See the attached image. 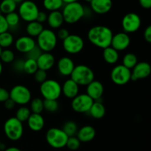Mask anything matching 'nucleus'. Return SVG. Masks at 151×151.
I'll return each mask as SVG.
<instances>
[{"mask_svg":"<svg viewBox=\"0 0 151 151\" xmlns=\"http://www.w3.org/2000/svg\"><path fill=\"white\" fill-rule=\"evenodd\" d=\"M113 32L109 27L96 25L88 31L87 37L91 44L99 48L104 49L111 46Z\"/></svg>","mask_w":151,"mask_h":151,"instance_id":"nucleus-1","label":"nucleus"},{"mask_svg":"<svg viewBox=\"0 0 151 151\" xmlns=\"http://www.w3.org/2000/svg\"><path fill=\"white\" fill-rule=\"evenodd\" d=\"M61 13L64 22L69 25H73L79 22L84 17L85 7L79 1L64 4L62 7Z\"/></svg>","mask_w":151,"mask_h":151,"instance_id":"nucleus-2","label":"nucleus"},{"mask_svg":"<svg viewBox=\"0 0 151 151\" xmlns=\"http://www.w3.org/2000/svg\"><path fill=\"white\" fill-rule=\"evenodd\" d=\"M36 45L42 52L52 51L58 44V38L56 33L50 28H45L36 37Z\"/></svg>","mask_w":151,"mask_h":151,"instance_id":"nucleus-3","label":"nucleus"},{"mask_svg":"<svg viewBox=\"0 0 151 151\" xmlns=\"http://www.w3.org/2000/svg\"><path fill=\"white\" fill-rule=\"evenodd\" d=\"M70 76L79 86H86L94 80V73L92 69L83 64L75 65Z\"/></svg>","mask_w":151,"mask_h":151,"instance_id":"nucleus-4","label":"nucleus"},{"mask_svg":"<svg viewBox=\"0 0 151 151\" xmlns=\"http://www.w3.org/2000/svg\"><path fill=\"white\" fill-rule=\"evenodd\" d=\"M4 132L6 137L10 141L19 140L24 133L23 123L16 117H10L4 124Z\"/></svg>","mask_w":151,"mask_h":151,"instance_id":"nucleus-5","label":"nucleus"},{"mask_svg":"<svg viewBox=\"0 0 151 151\" xmlns=\"http://www.w3.org/2000/svg\"><path fill=\"white\" fill-rule=\"evenodd\" d=\"M40 93L44 99L58 100L62 94L61 84L55 79H47L40 85Z\"/></svg>","mask_w":151,"mask_h":151,"instance_id":"nucleus-6","label":"nucleus"},{"mask_svg":"<svg viewBox=\"0 0 151 151\" xmlns=\"http://www.w3.org/2000/svg\"><path fill=\"white\" fill-rule=\"evenodd\" d=\"M68 136L63 130L58 127H52L47 131L46 141L50 147L55 149H60L66 147Z\"/></svg>","mask_w":151,"mask_h":151,"instance_id":"nucleus-7","label":"nucleus"},{"mask_svg":"<svg viewBox=\"0 0 151 151\" xmlns=\"http://www.w3.org/2000/svg\"><path fill=\"white\" fill-rule=\"evenodd\" d=\"M9 93L10 99H12L16 105L24 106L29 103L32 99V93L29 89L22 84L13 86Z\"/></svg>","mask_w":151,"mask_h":151,"instance_id":"nucleus-8","label":"nucleus"},{"mask_svg":"<svg viewBox=\"0 0 151 151\" xmlns=\"http://www.w3.org/2000/svg\"><path fill=\"white\" fill-rule=\"evenodd\" d=\"M39 12L38 5L31 0H24L19 4L18 13L21 19L26 22H30L36 20Z\"/></svg>","mask_w":151,"mask_h":151,"instance_id":"nucleus-9","label":"nucleus"},{"mask_svg":"<svg viewBox=\"0 0 151 151\" xmlns=\"http://www.w3.org/2000/svg\"><path fill=\"white\" fill-rule=\"evenodd\" d=\"M84 40L78 34H69L62 41L63 48L67 53L75 55L81 53L84 47Z\"/></svg>","mask_w":151,"mask_h":151,"instance_id":"nucleus-10","label":"nucleus"},{"mask_svg":"<svg viewBox=\"0 0 151 151\" xmlns=\"http://www.w3.org/2000/svg\"><path fill=\"white\" fill-rule=\"evenodd\" d=\"M131 70L122 65L114 67L111 72V79L116 85H125L131 81Z\"/></svg>","mask_w":151,"mask_h":151,"instance_id":"nucleus-11","label":"nucleus"},{"mask_svg":"<svg viewBox=\"0 0 151 151\" xmlns=\"http://www.w3.org/2000/svg\"><path fill=\"white\" fill-rule=\"evenodd\" d=\"M94 101L86 93H79L72 99L71 107L75 112L86 113L91 108Z\"/></svg>","mask_w":151,"mask_h":151,"instance_id":"nucleus-12","label":"nucleus"},{"mask_svg":"<svg viewBox=\"0 0 151 151\" xmlns=\"http://www.w3.org/2000/svg\"><path fill=\"white\" fill-rule=\"evenodd\" d=\"M141 25V18L136 13H127L122 19V27L124 32L127 33L137 32L140 28Z\"/></svg>","mask_w":151,"mask_h":151,"instance_id":"nucleus-13","label":"nucleus"},{"mask_svg":"<svg viewBox=\"0 0 151 151\" xmlns=\"http://www.w3.org/2000/svg\"><path fill=\"white\" fill-rule=\"evenodd\" d=\"M131 44V38L128 33L125 32H119L113 35L111 46L118 52L123 51L129 47Z\"/></svg>","mask_w":151,"mask_h":151,"instance_id":"nucleus-14","label":"nucleus"},{"mask_svg":"<svg viewBox=\"0 0 151 151\" xmlns=\"http://www.w3.org/2000/svg\"><path fill=\"white\" fill-rule=\"evenodd\" d=\"M151 67L148 62H138L131 70V78L132 81H137L139 79H144L150 75Z\"/></svg>","mask_w":151,"mask_h":151,"instance_id":"nucleus-15","label":"nucleus"},{"mask_svg":"<svg viewBox=\"0 0 151 151\" xmlns=\"http://www.w3.org/2000/svg\"><path fill=\"white\" fill-rule=\"evenodd\" d=\"M15 47L18 52L27 54L36 46V41L29 36H22L14 41Z\"/></svg>","mask_w":151,"mask_h":151,"instance_id":"nucleus-16","label":"nucleus"},{"mask_svg":"<svg viewBox=\"0 0 151 151\" xmlns=\"http://www.w3.org/2000/svg\"><path fill=\"white\" fill-rule=\"evenodd\" d=\"M104 93V86L98 80H93L86 85V94L94 101L101 99Z\"/></svg>","mask_w":151,"mask_h":151,"instance_id":"nucleus-17","label":"nucleus"},{"mask_svg":"<svg viewBox=\"0 0 151 151\" xmlns=\"http://www.w3.org/2000/svg\"><path fill=\"white\" fill-rule=\"evenodd\" d=\"M75 67V62L69 56H63L58 61V70L59 73L63 76H70Z\"/></svg>","mask_w":151,"mask_h":151,"instance_id":"nucleus-18","label":"nucleus"},{"mask_svg":"<svg viewBox=\"0 0 151 151\" xmlns=\"http://www.w3.org/2000/svg\"><path fill=\"white\" fill-rule=\"evenodd\" d=\"M38 69L48 71L54 67L55 58L50 52H42L36 60Z\"/></svg>","mask_w":151,"mask_h":151,"instance_id":"nucleus-19","label":"nucleus"},{"mask_svg":"<svg viewBox=\"0 0 151 151\" xmlns=\"http://www.w3.org/2000/svg\"><path fill=\"white\" fill-rule=\"evenodd\" d=\"M112 0H91V10L97 14L103 15L109 13L112 8Z\"/></svg>","mask_w":151,"mask_h":151,"instance_id":"nucleus-20","label":"nucleus"},{"mask_svg":"<svg viewBox=\"0 0 151 151\" xmlns=\"http://www.w3.org/2000/svg\"><path fill=\"white\" fill-rule=\"evenodd\" d=\"M80 86L74 81L72 78H68L63 82V85H61L62 93L65 97L67 99H72L77 95L79 94Z\"/></svg>","mask_w":151,"mask_h":151,"instance_id":"nucleus-21","label":"nucleus"},{"mask_svg":"<svg viewBox=\"0 0 151 151\" xmlns=\"http://www.w3.org/2000/svg\"><path fill=\"white\" fill-rule=\"evenodd\" d=\"M27 125L32 131H41L45 125V121L41 113H31L27 120Z\"/></svg>","mask_w":151,"mask_h":151,"instance_id":"nucleus-22","label":"nucleus"},{"mask_svg":"<svg viewBox=\"0 0 151 151\" xmlns=\"http://www.w3.org/2000/svg\"><path fill=\"white\" fill-rule=\"evenodd\" d=\"M77 137L81 142H89L95 138L96 130L91 125H85L78 129L77 132Z\"/></svg>","mask_w":151,"mask_h":151,"instance_id":"nucleus-23","label":"nucleus"},{"mask_svg":"<svg viewBox=\"0 0 151 151\" xmlns=\"http://www.w3.org/2000/svg\"><path fill=\"white\" fill-rule=\"evenodd\" d=\"M47 22L50 29L52 30L59 29V28H61L63 24L64 23L61 11L55 10V11L50 12V13L47 16Z\"/></svg>","mask_w":151,"mask_h":151,"instance_id":"nucleus-24","label":"nucleus"},{"mask_svg":"<svg viewBox=\"0 0 151 151\" xmlns=\"http://www.w3.org/2000/svg\"><path fill=\"white\" fill-rule=\"evenodd\" d=\"M88 113L92 118L95 119H100L105 116L106 110L102 102L100 100L94 101Z\"/></svg>","mask_w":151,"mask_h":151,"instance_id":"nucleus-25","label":"nucleus"},{"mask_svg":"<svg viewBox=\"0 0 151 151\" xmlns=\"http://www.w3.org/2000/svg\"><path fill=\"white\" fill-rule=\"evenodd\" d=\"M103 50V57L106 63L109 65H114L117 63L119 59V54L117 50L113 48L111 46H109Z\"/></svg>","mask_w":151,"mask_h":151,"instance_id":"nucleus-26","label":"nucleus"},{"mask_svg":"<svg viewBox=\"0 0 151 151\" xmlns=\"http://www.w3.org/2000/svg\"><path fill=\"white\" fill-rule=\"evenodd\" d=\"M44 29L43 24L39 23L36 20L28 22L26 26V32L27 33V36L32 37V38L38 36Z\"/></svg>","mask_w":151,"mask_h":151,"instance_id":"nucleus-27","label":"nucleus"},{"mask_svg":"<svg viewBox=\"0 0 151 151\" xmlns=\"http://www.w3.org/2000/svg\"><path fill=\"white\" fill-rule=\"evenodd\" d=\"M63 5V0H43V6L50 12L60 10Z\"/></svg>","mask_w":151,"mask_h":151,"instance_id":"nucleus-28","label":"nucleus"},{"mask_svg":"<svg viewBox=\"0 0 151 151\" xmlns=\"http://www.w3.org/2000/svg\"><path fill=\"white\" fill-rule=\"evenodd\" d=\"M14 36L9 31L0 33V46L2 49L9 48L14 43Z\"/></svg>","mask_w":151,"mask_h":151,"instance_id":"nucleus-29","label":"nucleus"},{"mask_svg":"<svg viewBox=\"0 0 151 151\" xmlns=\"http://www.w3.org/2000/svg\"><path fill=\"white\" fill-rule=\"evenodd\" d=\"M16 8L17 4L13 0H2L0 2V12L4 15L16 11Z\"/></svg>","mask_w":151,"mask_h":151,"instance_id":"nucleus-30","label":"nucleus"},{"mask_svg":"<svg viewBox=\"0 0 151 151\" xmlns=\"http://www.w3.org/2000/svg\"><path fill=\"white\" fill-rule=\"evenodd\" d=\"M138 63L137 56L133 53H128L122 58V65L130 70H132L134 67Z\"/></svg>","mask_w":151,"mask_h":151,"instance_id":"nucleus-31","label":"nucleus"},{"mask_svg":"<svg viewBox=\"0 0 151 151\" xmlns=\"http://www.w3.org/2000/svg\"><path fill=\"white\" fill-rule=\"evenodd\" d=\"M4 16H5L6 21H7V23L9 26V29L18 28L19 23H20L21 18L17 12H12L8 14H6Z\"/></svg>","mask_w":151,"mask_h":151,"instance_id":"nucleus-32","label":"nucleus"},{"mask_svg":"<svg viewBox=\"0 0 151 151\" xmlns=\"http://www.w3.org/2000/svg\"><path fill=\"white\" fill-rule=\"evenodd\" d=\"M62 130L67 135L68 137L74 136L77 134V132L78 130V124L74 121H67L63 125Z\"/></svg>","mask_w":151,"mask_h":151,"instance_id":"nucleus-33","label":"nucleus"},{"mask_svg":"<svg viewBox=\"0 0 151 151\" xmlns=\"http://www.w3.org/2000/svg\"><path fill=\"white\" fill-rule=\"evenodd\" d=\"M30 109L32 113H41L44 110V100L41 98H34L30 101Z\"/></svg>","mask_w":151,"mask_h":151,"instance_id":"nucleus-34","label":"nucleus"},{"mask_svg":"<svg viewBox=\"0 0 151 151\" xmlns=\"http://www.w3.org/2000/svg\"><path fill=\"white\" fill-rule=\"evenodd\" d=\"M38 69L36 60L32 59H27L24 62L23 71L29 75H33Z\"/></svg>","mask_w":151,"mask_h":151,"instance_id":"nucleus-35","label":"nucleus"},{"mask_svg":"<svg viewBox=\"0 0 151 151\" xmlns=\"http://www.w3.org/2000/svg\"><path fill=\"white\" fill-rule=\"evenodd\" d=\"M31 113L30 109L29 107L26 106H21L19 109L16 110V118L18 120H19L20 121H22V123L27 121V120L28 119V118L29 117Z\"/></svg>","mask_w":151,"mask_h":151,"instance_id":"nucleus-36","label":"nucleus"},{"mask_svg":"<svg viewBox=\"0 0 151 151\" xmlns=\"http://www.w3.org/2000/svg\"><path fill=\"white\" fill-rule=\"evenodd\" d=\"M16 59L14 52L9 48L3 49L0 55V61L3 63L10 64L13 63Z\"/></svg>","mask_w":151,"mask_h":151,"instance_id":"nucleus-37","label":"nucleus"},{"mask_svg":"<svg viewBox=\"0 0 151 151\" xmlns=\"http://www.w3.org/2000/svg\"><path fill=\"white\" fill-rule=\"evenodd\" d=\"M59 103L58 100L52 99H44V110L48 113H55L58 110Z\"/></svg>","mask_w":151,"mask_h":151,"instance_id":"nucleus-38","label":"nucleus"},{"mask_svg":"<svg viewBox=\"0 0 151 151\" xmlns=\"http://www.w3.org/2000/svg\"><path fill=\"white\" fill-rule=\"evenodd\" d=\"M81 141L78 139L77 136H70V137L68 138L66 147H67L71 150H77L81 147Z\"/></svg>","mask_w":151,"mask_h":151,"instance_id":"nucleus-39","label":"nucleus"},{"mask_svg":"<svg viewBox=\"0 0 151 151\" xmlns=\"http://www.w3.org/2000/svg\"><path fill=\"white\" fill-rule=\"evenodd\" d=\"M33 75L35 81L38 83H40V84H41V83L44 82V81H46L47 79V71L43 70L38 69Z\"/></svg>","mask_w":151,"mask_h":151,"instance_id":"nucleus-40","label":"nucleus"},{"mask_svg":"<svg viewBox=\"0 0 151 151\" xmlns=\"http://www.w3.org/2000/svg\"><path fill=\"white\" fill-rule=\"evenodd\" d=\"M41 53H42L41 50L36 45L33 49H32L29 53H27V56L28 59H34V60H37V59L39 57V56Z\"/></svg>","mask_w":151,"mask_h":151,"instance_id":"nucleus-41","label":"nucleus"},{"mask_svg":"<svg viewBox=\"0 0 151 151\" xmlns=\"http://www.w3.org/2000/svg\"><path fill=\"white\" fill-rule=\"evenodd\" d=\"M9 26L6 21L5 16L2 13H0V33L8 31Z\"/></svg>","mask_w":151,"mask_h":151,"instance_id":"nucleus-42","label":"nucleus"},{"mask_svg":"<svg viewBox=\"0 0 151 151\" xmlns=\"http://www.w3.org/2000/svg\"><path fill=\"white\" fill-rule=\"evenodd\" d=\"M24 61L22 60V59H17V60H14L13 62V70L16 71V72H24Z\"/></svg>","mask_w":151,"mask_h":151,"instance_id":"nucleus-43","label":"nucleus"},{"mask_svg":"<svg viewBox=\"0 0 151 151\" xmlns=\"http://www.w3.org/2000/svg\"><path fill=\"white\" fill-rule=\"evenodd\" d=\"M69 31L66 28H59L58 30V33L57 34H56V36H57V38L58 39H60V40H64L65 38H66V37L68 36L69 35Z\"/></svg>","mask_w":151,"mask_h":151,"instance_id":"nucleus-44","label":"nucleus"},{"mask_svg":"<svg viewBox=\"0 0 151 151\" xmlns=\"http://www.w3.org/2000/svg\"><path fill=\"white\" fill-rule=\"evenodd\" d=\"M10 98V93L4 87H0V102H4Z\"/></svg>","mask_w":151,"mask_h":151,"instance_id":"nucleus-45","label":"nucleus"},{"mask_svg":"<svg viewBox=\"0 0 151 151\" xmlns=\"http://www.w3.org/2000/svg\"><path fill=\"white\" fill-rule=\"evenodd\" d=\"M47 16H48V14L45 11H40L39 10V12L38 13V16H37L36 21L41 24L44 23V22H47Z\"/></svg>","mask_w":151,"mask_h":151,"instance_id":"nucleus-46","label":"nucleus"},{"mask_svg":"<svg viewBox=\"0 0 151 151\" xmlns=\"http://www.w3.org/2000/svg\"><path fill=\"white\" fill-rule=\"evenodd\" d=\"M144 38L147 42H151V26L149 25L145 28L144 31Z\"/></svg>","mask_w":151,"mask_h":151,"instance_id":"nucleus-47","label":"nucleus"},{"mask_svg":"<svg viewBox=\"0 0 151 151\" xmlns=\"http://www.w3.org/2000/svg\"><path fill=\"white\" fill-rule=\"evenodd\" d=\"M139 2L144 9H150L151 7V0H139Z\"/></svg>","mask_w":151,"mask_h":151,"instance_id":"nucleus-48","label":"nucleus"},{"mask_svg":"<svg viewBox=\"0 0 151 151\" xmlns=\"http://www.w3.org/2000/svg\"><path fill=\"white\" fill-rule=\"evenodd\" d=\"M4 103V107H5L7 110H12L13 107H14L15 105H16L15 102H13L12 99H10V98H9L7 100H6Z\"/></svg>","mask_w":151,"mask_h":151,"instance_id":"nucleus-49","label":"nucleus"},{"mask_svg":"<svg viewBox=\"0 0 151 151\" xmlns=\"http://www.w3.org/2000/svg\"><path fill=\"white\" fill-rule=\"evenodd\" d=\"M4 151H22L19 148L16 147H7L4 150Z\"/></svg>","mask_w":151,"mask_h":151,"instance_id":"nucleus-50","label":"nucleus"},{"mask_svg":"<svg viewBox=\"0 0 151 151\" xmlns=\"http://www.w3.org/2000/svg\"><path fill=\"white\" fill-rule=\"evenodd\" d=\"M63 3L64 4H67V3H71V2H75V1H78V0H63Z\"/></svg>","mask_w":151,"mask_h":151,"instance_id":"nucleus-51","label":"nucleus"},{"mask_svg":"<svg viewBox=\"0 0 151 151\" xmlns=\"http://www.w3.org/2000/svg\"><path fill=\"white\" fill-rule=\"evenodd\" d=\"M2 71H3V65H2V62L0 61V76H1V73H2Z\"/></svg>","mask_w":151,"mask_h":151,"instance_id":"nucleus-52","label":"nucleus"},{"mask_svg":"<svg viewBox=\"0 0 151 151\" xmlns=\"http://www.w3.org/2000/svg\"><path fill=\"white\" fill-rule=\"evenodd\" d=\"M13 1L18 4H21V3H22V1H24V0H13Z\"/></svg>","mask_w":151,"mask_h":151,"instance_id":"nucleus-53","label":"nucleus"},{"mask_svg":"<svg viewBox=\"0 0 151 151\" xmlns=\"http://www.w3.org/2000/svg\"><path fill=\"white\" fill-rule=\"evenodd\" d=\"M83 1H86V2H91V0H83Z\"/></svg>","mask_w":151,"mask_h":151,"instance_id":"nucleus-54","label":"nucleus"},{"mask_svg":"<svg viewBox=\"0 0 151 151\" xmlns=\"http://www.w3.org/2000/svg\"><path fill=\"white\" fill-rule=\"evenodd\" d=\"M2 50H3V49L1 48V46H0V55H1V51H2Z\"/></svg>","mask_w":151,"mask_h":151,"instance_id":"nucleus-55","label":"nucleus"},{"mask_svg":"<svg viewBox=\"0 0 151 151\" xmlns=\"http://www.w3.org/2000/svg\"><path fill=\"white\" fill-rule=\"evenodd\" d=\"M1 140H0V146H1Z\"/></svg>","mask_w":151,"mask_h":151,"instance_id":"nucleus-56","label":"nucleus"}]
</instances>
